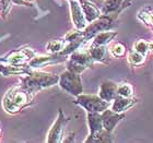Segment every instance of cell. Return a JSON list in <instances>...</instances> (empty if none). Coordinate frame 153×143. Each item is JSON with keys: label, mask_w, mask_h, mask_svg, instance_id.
I'll list each match as a JSON object with an SVG mask.
<instances>
[{"label": "cell", "mask_w": 153, "mask_h": 143, "mask_svg": "<svg viewBox=\"0 0 153 143\" xmlns=\"http://www.w3.org/2000/svg\"><path fill=\"white\" fill-rule=\"evenodd\" d=\"M11 2L12 0H0V9L4 14H7L11 8Z\"/></svg>", "instance_id": "obj_25"}, {"label": "cell", "mask_w": 153, "mask_h": 143, "mask_svg": "<svg viewBox=\"0 0 153 143\" xmlns=\"http://www.w3.org/2000/svg\"><path fill=\"white\" fill-rule=\"evenodd\" d=\"M12 2L18 3V4H22V6H26L27 4V2L24 1V0H12Z\"/></svg>", "instance_id": "obj_26"}, {"label": "cell", "mask_w": 153, "mask_h": 143, "mask_svg": "<svg viewBox=\"0 0 153 143\" xmlns=\"http://www.w3.org/2000/svg\"><path fill=\"white\" fill-rule=\"evenodd\" d=\"M58 81H59V76L54 73L31 71V73L27 74L25 78H22V85L32 93H35L42 89H46L57 84Z\"/></svg>", "instance_id": "obj_2"}, {"label": "cell", "mask_w": 153, "mask_h": 143, "mask_svg": "<svg viewBox=\"0 0 153 143\" xmlns=\"http://www.w3.org/2000/svg\"><path fill=\"white\" fill-rule=\"evenodd\" d=\"M67 124V119L65 117L64 113L61 109H59L58 111V117L56 119L51 128L49 129L47 133V139L46 142L47 143H59L62 142V137H64V130L65 126Z\"/></svg>", "instance_id": "obj_7"}, {"label": "cell", "mask_w": 153, "mask_h": 143, "mask_svg": "<svg viewBox=\"0 0 153 143\" xmlns=\"http://www.w3.org/2000/svg\"><path fill=\"white\" fill-rule=\"evenodd\" d=\"M117 33L112 32V31H103V32H100L99 34H96L94 37H93V43L92 44L95 45H104L108 44L113 41V38L116 36Z\"/></svg>", "instance_id": "obj_18"}, {"label": "cell", "mask_w": 153, "mask_h": 143, "mask_svg": "<svg viewBox=\"0 0 153 143\" xmlns=\"http://www.w3.org/2000/svg\"><path fill=\"white\" fill-rule=\"evenodd\" d=\"M118 13H115V16H109V14H105L103 16H100L99 19H96L95 21L91 22L90 25H88L85 29L83 30V38L84 39H90V38L94 37L96 34H99L100 32L103 31H107V30L113 25L115 18L117 16Z\"/></svg>", "instance_id": "obj_6"}, {"label": "cell", "mask_w": 153, "mask_h": 143, "mask_svg": "<svg viewBox=\"0 0 153 143\" xmlns=\"http://www.w3.org/2000/svg\"><path fill=\"white\" fill-rule=\"evenodd\" d=\"M65 59V56L61 54H51L47 56H34V57L29 61V66L31 69H38L43 68L47 64H55V62H60Z\"/></svg>", "instance_id": "obj_10"}, {"label": "cell", "mask_w": 153, "mask_h": 143, "mask_svg": "<svg viewBox=\"0 0 153 143\" xmlns=\"http://www.w3.org/2000/svg\"><path fill=\"white\" fill-rule=\"evenodd\" d=\"M31 68H25L23 66L12 64H0V76H27L31 73Z\"/></svg>", "instance_id": "obj_13"}, {"label": "cell", "mask_w": 153, "mask_h": 143, "mask_svg": "<svg viewBox=\"0 0 153 143\" xmlns=\"http://www.w3.org/2000/svg\"><path fill=\"white\" fill-rule=\"evenodd\" d=\"M65 46H66L65 45V41H59V39L51 41L46 44V50L49 54H59V53L62 51Z\"/></svg>", "instance_id": "obj_19"}, {"label": "cell", "mask_w": 153, "mask_h": 143, "mask_svg": "<svg viewBox=\"0 0 153 143\" xmlns=\"http://www.w3.org/2000/svg\"><path fill=\"white\" fill-rule=\"evenodd\" d=\"M34 56H35V53H34L33 49H31V48H24V49L13 51V53L9 54L3 59V61L7 62V64L23 66L26 61H30Z\"/></svg>", "instance_id": "obj_9"}, {"label": "cell", "mask_w": 153, "mask_h": 143, "mask_svg": "<svg viewBox=\"0 0 153 143\" xmlns=\"http://www.w3.org/2000/svg\"><path fill=\"white\" fill-rule=\"evenodd\" d=\"M134 104H137V99L132 97H124V96L117 95L113 101L111 109L115 113H123L131 108Z\"/></svg>", "instance_id": "obj_14"}, {"label": "cell", "mask_w": 153, "mask_h": 143, "mask_svg": "<svg viewBox=\"0 0 153 143\" xmlns=\"http://www.w3.org/2000/svg\"><path fill=\"white\" fill-rule=\"evenodd\" d=\"M0 12H1V9H0Z\"/></svg>", "instance_id": "obj_29"}, {"label": "cell", "mask_w": 153, "mask_h": 143, "mask_svg": "<svg viewBox=\"0 0 153 143\" xmlns=\"http://www.w3.org/2000/svg\"><path fill=\"white\" fill-rule=\"evenodd\" d=\"M93 62L94 60L89 51L76 50L70 55V58L67 62V69L74 73L81 74L83 71L91 67Z\"/></svg>", "instance_id": "obj_5"}, {"label": "cell", "mask_w": 153, "mask_h": 143, "mask_svg": "<svg viewBox=\"0 0 153 143\" xmlns=\"http://www.w3.org/2000/svg\"><path fill=\"white\" fill-rule=\"evenodd\" d=\"M58 84L64 91H66L67 93L74 96L80 95L83 92V86L80 74L72 72L68 69L59 76Z\"/></svg>", "instance_id": "obj_4"}, {"label": "cell", "mask_w": 153, "mask_h": 143, "mask_svg": "<svg viewBox=\"0 0 153 143\" xmlns=\"http://www.w3.org/2000/svg\"><path fill=\"white\" fill-rule=\"evenodd\" d=\"M82 7V10L84 12L86 21L89 23L95 21L96 19H99L101 16V11L95 4H93L92 2H90L89 0H79Z\"/></svg>", "instance_id": "obj_15"}, {"label": "cell", "mask_w": 153, "mask_h": 143, "mask_svg": "<svg viewBox=\"0 0 153 143\" xmlns=\"http://www.w3.org/2000/svg\"><path fill=\"white\" fill-rule=\"evenodd\" d=\"M117 95L124 96V97H131L134 95V87L129 83H120L118 84Z\"/></svg>", "instance_id": "obj_20"}, {"label": "cell", "mask_w": 153, "mask_h": 143, "mask_svg": "<svg viewBox=\"0 0 153 143\" xmlns=\"http://www.w3.org/2000/svg\"><path fill=\"white\" fill-rule=\"evenodd\" d=\"M0 133H1V126H0Z\"/></svg>", "instance_id": "obj_28"}, {"label": "cell", "mask_w": 153, "mask_h": 143, "mask_svg": "<svg viewBox=\"0 0 153 143\" xmlns=\"http://www.w3.org/2000/svg\"><path fill=\"white\" fill-rule=\"evenodd\" d=\"M24 1H26V2H29V1H32V0H24Z\"/></svg>", "instance_id": "obj_27"}, {"label": "cell", "mask_w": 153, "mask_h": 143, "mask_svg": "<svg viewBox=\"0 0 153 143\" xmlns=\"http://www.w3.org/2000/svg\"><path fill=\"white\" fill-rule=\"evenodd\" d=\"M70 3V12H71V19L74 22V25L76 30H83L85 29L86 26V19L84 16V12L82 10L81 3L79 0H69Z\"/></svg>", "instance_id": "obj_8"}, {"label": "cell", "mask_w": 153, "mask_h": 143, "mask_svg": "<svg viewBox=\"0 0 153 143\" xmlns=\"http://www.w3.org/2000/svg\"><path fill=\"white\" fill-rule=\"evenodd\" d=\"M91 57L93 58L94 61L97 62H105L106 56H107V49L104 45H95L92 44L88 49Z\"/></svg>", "instance_id": "obj_17"}, {"label": "cell", "mask_w": 153, "mask_h": 143, "mask_svg": "<svg viewBox=\"0 0 153 143\" xmlns=\"http://www.w3.org/2000/svg\"><path fill=\"white\" fill-rule=\"evenodd\" d=\"M33 103V93L23 85H16L8 90L3 96L2 106L8 114H16Z\"/></svg>", "instance_id": "obj_1"}, {"label": "cell", "mask_w": 153, "mask_h": 143, "mask_svg": "<svg viewBox=\"0 0 153 143\" xmlns=\"http://www.w3.org/2000/svg\"><path fill=\"white\" fill-rule=\"evenodd\" d=\"M111 54L114 56V57H123L125 54H126V47L121 43H117L115 44L112 48H111Z\"/></svg>", "instance_id": "obj_23"}, {"label": "cell", "mask_w": 153, "mask_h": 143, "mask_svg": "<svg viewBox=\"0 0 153 143\" xmlns=\"http://www.w3.org/2000/svg\"><path fill=\"white\" fill-rule=\"evenodd\" d=\"M118 84L113 81H105L100 85L99 96L106 102H113L115 97L117 96Z\"/></svg>", "instance_id": "obj_12"}, {"label": "cell", "mask_w": 153, "mask_h": 143, "mask_svg": "<svg viewBox=\"0 0 153 143\" xmlns=\"http://www.w3.org/2000/svg\"><path fill=\"white\" fill-rule=\"evenodd\" d=\"M134 50H137L138 53H140L142 55H146L150 49V41H143V39H140L134 43Z\"/></svg>", "instance_id": "obj_22"}, {"label": "cell", "mask_w": 153, "mask_h": 143, "mask_svg": "<svg viewBox=\"0 0 153 143\" xmlns=\"http://www.w3.org/2000/svg\"><path fill=\"white\" fill-rule=\"evenodd\" d=\"M139 18H140L143 22H146L147 24H150L153 26V13H148L144 11H141L139 13Z\"/></svg>", "instance_id": "obj_24"}, {"label": "cell", "mask_w": 153, "mask_h": 143, "mask_svg": "<svg viewBox=\"0 0 153 143\" xmlns=\"http://www.w3.org/2000/svg\"><path fill=\"white\" fill-rule=\"evenodd\" d=\"M88 124H89L90 134L103 130L102 114L100 113H88Z\"/></svg>", "instance_id": "obj_16"}, {"label": "cell", "mask_w": 153, "mask_h": 143, "mask_svg": "<svg viewBox=\"0 0 153 143\" xmlns=\"http://www.w3.org/2000/svg\"><path fill=\"white\" fill-rule=\"evenodd\" d=\"M74 103L83 107L88 113H103L111 107V103L101 99L99 95L80 94L76 96Z\"/></svg>", "instance_id": "obj_3"}, {"label": "cell", "mask_w": 153, "mask_h": 143, "mask_svg": "<svg viewBox=\"0 0 153 143\" xmlns=\"http://www.w3.org/2000/svg\"><path fill=\"white\" fill-rule=\"evenodd\" d=\"M128 61L134 66H139L144 62V55L138 53L137 50L131 51L130 54L128 55Z\"/></svg>", "instance_id": "obj_21"}, {"label": "cell", "mask_w": 153, "mask_h": 143, "mask_svg": "<svg viewBox=\"0 0 153 143\" xmlns=\"http://www.w3.org/2000/svg\"><path fill=\"white\" fill-rule=\"evenodd\" d=\"M152 27H153V26H152Z\"/></svg>", "instance_id": "obj_30"}, {"label": "cell", "mask_w": 153, "mask_h": 143, "mask_svg": "<svg viewBox=\"0 0 153 143\" xmlns=\"http://www.w3.org/2000/svg\"><path fill=\"white\" fill-rule=\"evenodd\" d=\"M125 118V115L121 113H115L112 109H105L102 113V119H103V127L106 131H108L112 133L114 128L116 127V124L120 120H123Z\"/></svg>", "instance_id": "obj_11"}]
</instances>
